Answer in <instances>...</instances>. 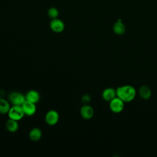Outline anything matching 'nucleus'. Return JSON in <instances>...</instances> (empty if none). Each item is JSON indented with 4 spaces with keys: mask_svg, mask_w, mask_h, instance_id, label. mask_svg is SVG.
Listing matches in <instances>:
<instances>
[{
    "mask_svg": "<svg viewBox=\"0 0 157 157\" xmlns=\"http://www.w3.org/2000/svg\"><path fill=\"white\" fill-rule=\"evenodd\" d=\"M117 96L124 102H129L134 99L136 96V90L131 85H124L117 88Z\"/></svg>",
    "mask_w": 157,
    "mask_h": 157,
    "instance_id": "nucleus-1",
    "label": "nucleus"
},
{
    "mask_svg": "<svg viewBox=\"0 0 157 157\" xmlns=\"http://www.w3.org/2000/svg\"><path fill=\"white\" fill-rule=\"evenodd\" d=\"M7 115L9 118L17 121L21 120L25 115L23 110V109L20 105L11 106Z\"/></svg>",
    "mask_w": 157,
    "mask_h": 157,
    "instance_id": "nucleus-2",
    "label": "nucleus"
},
{
    "mask_svg": "<svg viewBox=\"0 0 157 157\" xmlns=\"http://www.w3.org/2000/svg\"><path fill=\"white\" fill-rule=\"evenodd\" d=\"M25 100V95L18 91H12L9 95V101L12 105L21 106Z\"/></svg>",
    "mask_w": 157,
    "mask_h": 157,
    "instance_id": "nucleus-3",
    "label": "nucleus"
},
{
    "mask_svg": "<svg viewBox=\"0 0 157 157\" xmlns=\"http://www.w3.org/2000/svg\"><path fill=\"white\" fill-rule=\"evenodd\" d=\"M59 114L55 110H50L47 112L45 116V121L46 123L50 126L55 125L59 120Z\"/></svg>",
    "mask_w": 157,
    "mask_h": 157,
    "instance_id": "nucleus-4",
    "label": "nucleus"
},
{
    "mask_svg": "<svg viewBox=\"0 0 157 157\" xmlns=\"http://www.w3.org/2000/svg\"><path fill=\"white\" fill-rule=\"evenodd\" d=\"M36 104L33 103L31 101L25 100V101L21 105V107L26 116L31 117L35 114L37 110Z\"/></svg>",
    "mask_w": 157,
    "mask_h": 157,
    "instance_id": "nucleus-5",
    "label": "nucleus"
},
{
    "mask_svg": "<svg viewBox=\"0 0 157 157\" xmlns=\"http://www.w3.org/2000/svg\"><path fill=\"white\" fill-rule=\"evenodd\" d=\"M50 28L51 30L53 32L59 33L64 31L65 25L64 22L61 20L56 18L52 19V20L50 22Z\"/></svg>",
    "mask_w": 157,
    "mask_h": 157,
    "instance_id": "nucleus-6",
    "label": "nucleus"
},
{
    "mask_svg": "<svg viewBox=\"0 0 157 157\" xmlns=\"http://www.w3.org/2000/svg\"><path fill=\"white\" fill-rule=\"evenodd\" d=\"M124 108V101L118 97L115 98L110 101V109L114 113H119Z\"/></svg>",
    "mask_w": 157,
    "mask_h": 157,
    "instance_id": "nucleus-7",
    "label": "nucleus"
},
{
    "mask_svg": "<svg viewBox=\"0 0 157 157\" xmlns=\"http://www.w3.org/2000/svg\"><path fill=\"white\" fill-rule=\"evenodd\" d=\"M80 113L83 118L89 120L93 117L94 115V110L91 105L88 104H84L80 108Z\"/></svg>",
    "mask_w": 157,
    "mask_h": 157,
    "instance_id": "nucleus-8",
    "label": "nucleus"
},
{
    "mask_svg": "<svg viewBox=\"0 0 157 157\" xmlns=\"http://www.w3.org/2000/svg\"><path fill=\"white\" fill-rule=\"evenodd\" d=\"M26 100L31 101L33 103L37 104L40 98V96L39 93L35 90H29L25 94Z\"/></svg>",
    "mask_w": 157,
    "mask_h": 157,
    "instance_id": "nucleus-9",
    "label": "nucleus"
},
{
    "mask_svg": "<svg viewBox=\"0 0 157 157\" xmlns=\"http://www.w3.org/2000/svg\"><path fill=\"white\" fill-rule=\"evenodd\" d=\"M116 96H117L116 90L112 88H105L102 93V97L103 99H104L106 101H112L113 99L115 98Z\"/></svg>",
    "mask_w": 157,
    "mask_h": 157,
    "instance_id": "nucleus-10",
    "label": "nucleus"
},
{
    "mask_svg": "<svg viewBox=\"0 0 157 157\" xmlns=\"http://www.w3.org/2000/svg\"><path fill=\"white\" fill-rule=\"evenodd\" d=\"M125 30V26L120 19H118L113 25V31L116 34L121 35L124 33Z\"/></svg>",
    "mask_w": 157,
    "mask_h": 157,
    "instance_id": "nucleus-11",
    "label": "nucleus"
},
{
    "mask_svg": "<svg viewBox=\"0 0 157 157\" xmlns=\"http://www.w3.org/2000/svg\"><path fill=\"white\" fill-rule=\"evenodd\" d=\"M42 131L39 128H34L29 132V139L34 142L39 140L42 137Z\"/></svg>",
    "mask_w": 157,
    "mask_h": 157,
    "instance_id": "nucleus-12",
    "label": "nucleus"
},
{
    "mask_svg": "<svg viewBox=\"0 0 157 157\" xmlns=\"http://www.w3.org/2000/svg\"><path fill=\"white\" fill-rule=\"evenodd\" d=\"M18 121L9 118L6 123V128L7 130L10 132H16L19 128V124Z\"/></svg>",
    "mask_w": 157,
    "mask_h": 157,
    "instance_id": "nucleus-13",
    "label": "nucleus"
},
{
    "mask_svg": "<svg viewBox=\"0 0 157 157\" xmlns=\"http://www.w3.org/2000/svg\"><path fill=\"white\" fill-rule=\"evenodd\" d=\"M10 107L9 101L2 98H0V114H7Z\"/></svg>",
    "mask_w": 157,
    "mask_h": 157,
    "instance_id": "nucleus-14",
    "label": "nucleus"
},
{
    "mask_svg": "<svg viewBox=\"0 0 157 157\" xmlns=\"http://www.w3.org/2000/svg\"><path fill=\"white\" fill-rule=\"evenodd\" d=\"M139 94L144 99H148L151 97V91L148 86L144 85L139 89Z\"/></svg>",
    "mask_w": 157,
    "mask_h": 157,
    "instance_id": "nucleus-15",
    "label": "nucleus"
},
{
    "mask_svg": "<svg viewBox=\"0 0 157 157\" xmlns=\"http://www.w3.org/2000/svg\"><path fill=\"white\" fill-rule=\"evenodd\" d=\"M47 14L51 19L56 18L59 15V11L56 8L52 7L48 9L47 11Z\"/></svg>",
    "mask_w": 157,
    "mask_h": 157,
    "instance_id": "nucleus-16",
    "label": "nucleus"
},
{
    "mask_svg": "<svg viewBox=\"0 0 157 157\" xmlns=\"http://www.w3.org/2000/svg\"><path fill=\"white\" fill-rule=\"evenodd\" d=\"M90 101H91V97L89 94H85L82 98V102L84 104H88V103H89Z\"/></svg>",
    "mask_w": 157,
    "mask_h": 157,
    "instance_id": "nucleus-17",
    "label": "nucleus"
}]
</instances>
